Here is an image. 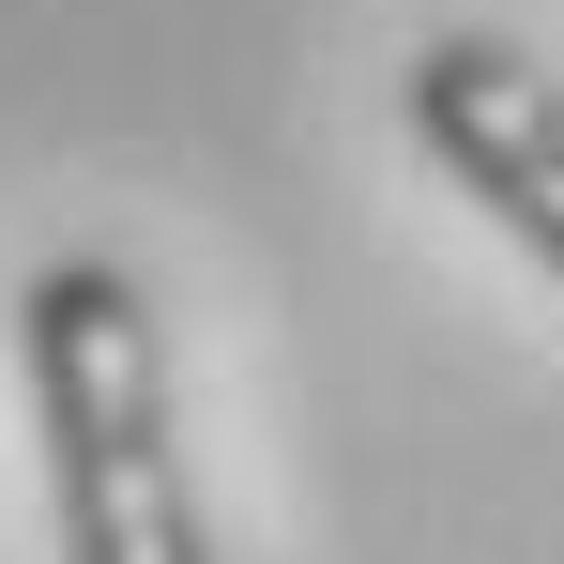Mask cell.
Returning a JSON list of instances; mask_svg holds the SVG:
<instances>
[{
  "label": "cell",
  "instance_id": "obj_1",
  "mask_svg": "<svg viewBox=\"0 0 564 564\" xmlns=\"http://www.w3.org/2000/svg\"><path fill=\"white\" fill-rule=\"evenodd\" d=\"M15 412L46 473V550L62 564H229L184 458V381L138 260H31L15 275Z\"/></svg>",
  "mask_w": 564,
  "mask_h": 564
},
{
  "label": "cell",
  "instance_id": "obj_2",
  "mask_svg": "<svg viewBox=\"0 0 564 564\" xmlns=\"http://www.w3.org/2000/svg\"><path fill=\"white\" fill-rule=\"evenodd\" d=\"M397 138L564 290V62L519 31H427L397 62Z\"/></svg>",
  "mask_w": 564,
  "mask_h": 564
}]
</instances>
